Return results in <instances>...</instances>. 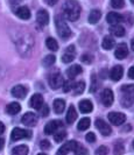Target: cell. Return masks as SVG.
Here are the masks:
<instances>
[{"label": "cell", "instance_id": "cell-23", "mask_svg": "<svg viewBox=\"0 0 134 155\" xmlns=\"http://www.w3.org/2000/svg\"><path fill=\"white\" fill-rule=\"evenodd\" d=\"M100 18H102L100 11H98V9H93V11H91V12H90V15H89V22L92 23V25H96V23L100 20Z\"/></svg>", "mask_w": 134, "mask_h": 155}, {"label": "cell", "instance_id": "cell-46", "mask_svg": "<svg viewBox=\"0 0 134 155\" xmlns=\"http://www.w3.org/2000/svg\"><path fill=\"white\" fill-rule=\"evenodd\" d=\"M44 1H46V4L49 5V6H54L55 4H57L58 0H44Z\"/></svg>", "mask_w": 134, "mask_h": 155}, {"label": "cell", "instance_id": "cell-52", "mask_svg": "<svg viewBox=\"0 0 134 155\" xmlns=\"http://www.w3.org/2000/svg\"><path fill=\"white\" fill-rule=\"evenodd\" d=\"M133 148H134V140H133Z\"/></svg>", "mask_w": 134, "mask_h": 155}, {"label": "cell", "instance_id": "cell-16", "mask_svg": "<svg viewBox=\"0 0 134 155\" xmlns=\"http://www.w3.org/2000/svg\"><path fill=\"white\" fill-rule=\"evenodd\" d=\"M128 55V48H127L126 43H120L118 46V48L116 49V53L114 56L118 58V60H124L125 57H127Z\"/></svg>", "mask_w": 134, "mask_h": 155}, {"label": "cell", "instance_id": "cell-47", "mask_svg": "<svg viewBox=\"0 0 134 155\" xmlns=\"http://www.w3.org/2000/svg\"><path fill=\"white\" fill-rule=\"evenodd\" d=\"M4 132H5V125L0 121V135H1Z\"/></svg>", "mask_w": 134, "mask_h": 155}, {"label": "cell", "instance_id": "cell-13", "mask_svg": "<svg viewBox=\"0 0 134 155\" xmlns=\"http://www.w3.org/2000/svg\"><path fill=\"white\" fill-rule=\"evenodd\" d=\"M27 92H28V90H27V87L24 85H15L12 89V96L15 97V98H19V99L25 98Z\"/></svg>", "mask_w": 134, "mask_h": 155}, {"label": "cell", "instance_id": "cell-29", "mask_svg": "<svg viewBox=\"0 0 134 155\" xmlns=\"http://www.w3.org/2000/svg\"><path fill=\"white\" fill-rule=\"evenodd\" d=\"M90 124H91L90 118H82L80 121L78 123L77 128H78L79 131H85V130H87L90 127Z\"/></svg>", "mask_w": 134, "mask_h": 155}, {"label": "cell", "instance_id": "cell-44", "mask_svg": "<svg viewBox=\"0 0 134 155\" xmlns=\"http://www.w3.org/2000/svg\"><path fill=\"white\" fill-rule=\"evenodd\" d=\"M96 90H97V77H96V75H92V86H91L90 91L96 92Z\"/></svg>", "mask_w": 134, "mask_h": 155}, {"label": "cell", "instance_id": "cell-40", "mask_svg": "<svg viewBox=\"0 0 134 155\" xmlns=\"http://www.w3.org/2000/svg\"><path fill=\"white\" fill-rule=\"evenodd\" d=\"M39 111H40V114L42 117H47L48 114H49V107H48L46 104H43L42 107H41Z\"/></svg>", "mask_w": 134, "mask_h": 155}, {"label": "cell", "instance_id": "cell-33", "mask_svg": "<svg viewBox=\"0 0 134 155\" xmlns=\"http://www.w3.org/2000/svg\"><path fill=\"white\" fill-rule=\"evenodd\" d=\"M72 152L75 153V155H87V148L84 147V146H82V145H79V143L76 145V147L74 148Z\"/></svg>", "mask_w": 134, "mask_h": 155}, {"label": "cell", "instance_id": "cell-51", "mask_svg": "<svg viewBox=\"0 0 134 155\" xmlns=\"http://www.w3.org/2000/svg\"><path fill=\"white\" fill-rule=\"evenodd\" d=\"M131 1H132V4H134V0H131Z\"/></svg>", "mask_w": 134, "mask_h": 155}, {"label": "cell", "instance_id": "cell-18", "mask_svg": "<svg viewBox=\"0 0 134 155\" xmlns=\"http://www.w3.org/2000/svg\"><path fill=\"white\" fill-rule=\"evenodd\" d=\"M80 74H82V68L78 64H72L71 67H69L67 69V75H68V77L70 78V79L75 78L76 76L80 75Z\"/></svg>", "mask_w": 134, "mask_h": 155}, {"label": "cell", "instance_id": "cell-3", "mask_svg": "<svg viewBox=\"0 0 134 155\" xmlns=\"http://www.w3.org/2000/svg\"><path fill=\"white\" fill-rule=\"evenodd\" d=\"M48 82H49V85L51 89H60L61 86L63 85V77H62V75L58 72V71H55V72H53V74H50L49 75V78H48Z\"/></svg>", "mask_w": 134, "mask_h": 155}, {"label": "cell", "instance_id": "cell-48", "mask_svg": "<svg viewBox=\"0 0 134 155\" xmlns=\"http://www.w3.org/2000/svg\"><path fill=\"white\" fill-rule=\"evenodd\" d=\"M4 145H5V140L2 139V138H0V150L4 148Z\"/></svg>", "mask_w": 134, "mask_h": 155}, {"label": "cell", "instance_id": "cell-21", "mask_svg": "<svg viewBox=\"0 0 134 155\" xmlns=\"http://www.w3.org/2000/svg\"><path fill=\"white\" fill-rule=\"evenodd\" d=\"M20 111H21V106H20V104L16 103V101H13V103L8 104L7 107H6V112H7L8 114H11V116L18 114Z\"/></svg>", "mask_w": 134, "mask_h": 155}, {"label": "cell", "instance_id": "cell-17", "mask_svg": "<svg viewBox=\"0 0 134 155\" xmlns=\"http://www.w3.org/2000/svg\"><path fill=\"white\" fill-rule=\"evenodd\" d=\"M123 75H124V69H123L121 65H116V67H113L110 72L111 79L114 81V82H117V81H119V79H121Z\"/></svg>", "mask_w": 134, "mask_h": 155}, {"label": "cell", "instance_id": "cell-49", "mask_svg": "<svg viewBox=\"0 0 134 155\" xmlns=\"http://www.w3.org/2000/svg\"><path fill=\"white\" fill-rule=\"evenodd\" d=\"M131 48H132V50L134 51V38L132 39V41H131Z\"/></svg>", "mask_w": 134, "mask_h": 155}, {"label": "cell", "instance_id": "cell-37", "mask_svg": "<svg viewBox=\"0 0 134 155\" xmlns=\"http://www.w3.org/2000/svg\"><path fill=\"white\" fill-rule=\"evenodd\" d=\"M65 137H67V132L65 131H60L58 133L55 134V141L56 142H61L62 140L65 139Z\"/></svg>", "mask_w": 134, "mask_h": 155}, {"label": "cell", "instance_id": "cell-22", "mask_svg": "<svg viewBox=\"0 0 134 155\" xmlns=\"http://www.w3.org/2000/svg\"><path fill=\"white\" fill-rule=\"evenodd\" d=\"M114 45H116V41H114V39H113L112 36H110V35L105 36L104 40H103V42H102L103 48H104V49H106V50L112 49V48L114 47Z\"/></svg>", "mask_w": 134, "mask_h": 155}, {"label": "cell", "instance_id": "cell-14", "mask_svg": "<svg viewBox=\"0 0 134 155\" xmlns=\"http://www.w3.org/2000/svg\"><path fill=\"white\" fill-rule=\"evenodd\" d=\"M123 19H124L123 15L119 14V13H116V12H111V13H109L107 16H106V21L110 23V25H112V26L119 25V23L123 21Z\"/></svg>", "mask_w": 134, "mask_h": 155}, {"label": "cell", "instance_id": "cell-45", "mask_svg": "<svg viewBox=\"0 0 134 155\" xmlns=\"http://www.w3.org/2000/svg\"><path fill=\"white\" fill-rule=\"evenodd\" d=\"M128 77L132 78V79H134V65H133V67H131V68H129V70H128Z\"/></svg>", "mask_w": 134, "mask_h": 155}, {"label": "cell", "instance_id": "cell-50", "mask_svg": "<svg viewBox=\"0 0 134 155\" xmlns=\"http://www.w3.org/2000/svg\"><path fill=\"white\" fill-rule=\"evenodd\" d=\"M38 155H46L44 153H40V154H38Z\"/></svg>", "mask_w": 134, "mask_h": 155}, {"label": "cell", "instance_id": "cell-9", "mask_svg": "<svg viewBox=\"0 0 134 155\" xmlns=\"http://www.w3.org/2000/svg\"><path fill=\"white\" fill-rule=\"evenodd\" d=\"M113 99H114V96H113V92L111 89H105L102 93V101L104 104V106L109 107L112 105L113 103Z\"/></svg>", "mask_w": 134, "mask_h": 155}, {"label": "cell", "instance_id": "cell-32", "mask_svg": "<svg viewBox=\"0 0 134 155\" xmlns=\"http://www.w3.org/2000/svg\"><path fill=\"white\" fill-rule=\"evenodd\" d=\"M72 89L75 90V93H76V94H80V93L84 92L85 83H84L83 81H79V82L76 83V84H74V87H72Z\"/></svg>", "mask_w": 134, "mask_h": 155}, {"label": "cell", "instance_id": "cell-27", "mask_svg": "<svg viewBox=\"0 0 134 155\" xmlns=\"http://www.w3.org/2000/svg\"><path fill=\"white\" fill-rule=\"evenodd\" d=\"M134 103V94H124L121 98V104L124 107H129Z\"/></svg>", "mask_w": 134, "mask_h": 155}, {"label": "cell", "instance_id": "cell-11", "mask_svg": "<svg viewBox=\"0 0 134 155\" xmlns=\"http://www.w3.org/2000/svg\"><path fill=\"white\" fill-rule=\"evenodd\" d=\"M76 145H77V142H76V141H74V140L68 141L67 143H64L62 147L58 148L57 154L56 155H67L70 150H74V148L76 147Z\"/></svg>", "mask_w": 134, "mask_h": 155}, {"label": "cell", "instance_id": "cell-30", "mask_svg": "<svg viewBox=\"0 0 134 155\" xmlns=\"http://www.w3.org/2000/svg\"><path fill=\"white\" fill-rule=\"evenodd\" d=\"M46 46L49 50H51V51H56L57 49H58V45H57V41L55 39H53V38H48L46 40Z\"/></svg>", "mask_w": 134, "mask_h": 155}, {"label": "cell", "instance_id": "cell-20", "mask_svg": "<svg viewBox=\"0 0 134 155\" xmlns=\"http://www.w3.org/2000/svg\"><path fill=\"white\" fill-rule=\"evenodd\" d=\"M15 14L22 20H28L31 18V11L26 6H21V7H19L15 11Z\"/></svg>", "mask_w": 134, "mask_h": 155}, {"label": "cell", "instance_id": "cell-38", "mask_svg": "<svg viewBox=\"0 0 134 155\" xmlns=\"http://www.w3.org/2000/svg\"><path fill=\"white\" fill-rule=\"evenodd\" d=\"M63 90L64 92H69L71 89L74 87V82L72 81H65V82H63Z\"/></svg>", "mask_w": 134, "mask_h": 155}, {"label": "cell", "instance_id": "cell-28", "mask_svg": "<svg viewBox=\"0 0 134 155\" xmlns=\"http://www.w3.org/2000/svg\"><path fill=\"white\" fill-rule=\"evenodd\" d=\"M111 33L114 35V36H117V38H123L124 35H125V28L124 27H121V26H112V28H111Z\"/></svg>", "mask_w": 134, "mask_h": 155}, {"label": "cell", "instance_id": "cell-26", "mask_svg": "<svg viewBox=\"0 0 134 155\" xmlns=\"http://www.w3.org/2000/svg\"><path fill=\"white\" fill-rule=\"evenodd\" d=\"M28 154V147L26 145H20L12 149V155H27Z\"/></svg>", "mask_w": 134, "mask_h": 155}, {"label": "cell", "instance_id": "cell-4", "mask_svg": "<svg viewBox=\"0 0 134 155\" xmlns=\"http://www.w3.org/2000/svg\"><path fill=\"white\" fill-rule=\"evenodd\" d=\"M32 137V132L28 131V130H22V128H19V127H15L13 131H12V134H11V139L13 141H18V140L21 139H29Z\"/></svg>", "mask_w": 134, "mask_h": 155}, {"label": "cell", "instance_id": "cell-24", "mask_svg": "<svg viewBox=\"0 0 134 155\" xmlns=\"http://www.w3.org/2000/svg\"><path fill=\"white\" fill-rule=\"evenodd\" d=\"M76 118H77V112H76L75 107L71 105L70 107H69V110H68L67 117H65V119H67V123H68V124H72V123L76 120Z\"/></svg>", "mask_w": 134, "mask_h": 155}, {"label": "cell", "instance_id": "cell-1", "mask_svg": "<svg viewBox=\"0 0 134 155\" xmlns=\"http://www.w3.org/2000/svg\"><path fill=\"white\" fill-rule=\"evenodd\" d=\"M63 15L69 21H76L80 15V6L76 0H68L63 6Z\"/></svg>", "mask_w": 134, "mask_h": 155}, {"label": "cell", "instance_id": "cell-6", "mask_svg": "<svg viewBox=\"0 0 134 155\" xmlns=\"http://www.w3.org/2000/svg\"><path fill=\"white\" fill-rule=\"evenodd\" d=\"M95 124H96L97 130L102 133V135H104V137L110 135L111 132H112V130H111V127L109 126V124H107V123H105L103 119H97Z\"/></svg>", "mask_w": 134, "mask_h": 155}, {"label": "cell", "instance_id": "cell-10", "mask_svg": "<svg viewBox=\"0 0 134 155\" xmlns=\"http://www.w3.org/2000/svg\"><path fill=\"white\" fill-rule=\"evenodd\" d=\"M21 121H22V124L26 125V126H28V127H32L34 125H36L38 123V118L35 116V113H33V112H27V113H25L24 117H22V119H21Z\"/></svg>", "mask_w": 134, "mask_h": 155}, {"label": "cell", "instance_id": "cell-35", "mask_svg": "<svg viewBox=\"0 0 134 155\" xmlns=\"http://www.w3.org/2000/svg\"><path fill=\"white\" fill-rule=\"evenodd\" d=\"M121 91L124 94H134V84L121 86Z\"/></svg>", "mask_w": 134, "mask_h": 155}, {"label": "cell", "instance_id": "cell-15", "mask_svg": "<svg viewBox=\"0 0 134 155\" xmlns=\"http://www.w3.org/2000/svg\"><path fill=\"white\" fill-rule=\"evenodd\" d=\"M36 21L40 26H47L49 22V14L46 9H40L36 15Z\"/></svg>", "mask_w": 134, "mask_h": 155}, {"label": "cell", "instance_id": "cell-8", "mask_svg": "<svg viewBox=\"0 0 134 155\" xmlns=\"http://www.w3.org/2000/svg\"><path fill=\"white\" fill-rule=\"evenodd\" d=\"M76 57V49H75V46H69L65 50H64L63 55H62V61L64 63H70L75 60Z\"/></svg>", "mask_w": 134, "mask_h": 155}, {"label": "cell", "instance_id": "cell-12", "mask_svg": "<svg viewBox=\"0 0 134 155\" xmlns=\"http://www.w3.org/2000/svg\"><path fill=\"white\" fill-rule=\"evenodd\" d=\"M29 105L32 106L33 109L40 110L43 105V97L40 94V93H35L33 94L31 101H29Z\"/></svg>", "mask_w": 134, "mask_h": 155}, {"label": "cell", "instance_id": "cell-7", "mask_svg": "<svg viewBox=\"0 0 134 155\" xmlns=\"http://www.w3.org/2000/svg\"><path fill=\"white\" fill-rule=\"evenodd\" d=\"M60 127H63V123H62L61 120H51V121H49V123L46 125V127H44V133L48 134V135H50V134L55 133Z\"/></svg>", "mask_w": 134, "mask_h": 155}, {"label": "cell", "instance_id": "cell-34", "mask_svg": "<svg viewBox=\"0 0 134 155\" xmlns=\"http://www.w3.org/2000/svg\"><path fill=\"white\" fill-rule=\"evenodd\" d=\"M125 152V147L123 145V142H117L114 145V149H113V153L114 155H123Z\"/></svg>", "mask_w": 134, "mask_h": 155}, {"label": "cell", "instance_id": "cell-42", "mask_svg": "<svg viewBox=\"0 0 134 155\" xmlns=\"http://www.w3.org/2000/svg\"><path fill=\"white\" fill-rule=\"evenodd\" d=\"M85 139H87V142H95L96 141V135H95V133H87V137H85Z\"/></svg>", "mask_w": 134, "mask_h": 155}, {"label": "cell", "instance_id": "cell-5", "mask_svg": "<svg viewBox=\"0 0 134 155\" xmlns=\"http://www.w3.org/2000/svg\"><path fill=\"white\" fill-rule=\"evenodd\" d=\"M107 117H109V120L116 126H119V125L124 124L126 121V116L124 113H120V112H111Z\"/></svg>", "mask_w": 134, "mask_h": 155}, {"label": "cell", "instance_id": "cell-25", "mask_svg": "<svg viewBox=\"0 0 134 155\" xmlns=\"http://www.w3.org/2000/svg\"><path fill=\"white\" fill-rule=\"evenodd\" d=\"M65 109V101L63 99H55L54 101V111H55L57 114L62 113Z\"/></svg>", "mask_w": 134, "mask_h": 155}, {"label": "cell", "instance_id": "cell-2", "mask_svg": "<svg viewBox=\"0 0 134 155\" xmlns=\"http://www.w3.org/2000/svg\"><path fill=\"white\" fill-rule=\"evenodd\" d=\"M55 25H56V29L58 35L62 38V39H68L71 36V29L69 28V26L67 25L65 20L63 19L62 15H56L55 18Z\"/></svg>", "mask_w": 134, "mask_h": 155}, {"label": "cell", "instance_id": "cell-43", "mask_svg": "<svg viewBox=\"0 0 134 155\" xmlns=\"http://www.w3.org/2000/svg\"><path fill=\"white\" fill-rule=\"evenodd\" d=\"M40 147L42 148V149H49L50 148V142L48 140H42L40 142Z\"/></svg>", "mask_w": 134, "mask_h": 155}, {"label": "cell", "instance_id": "cell-31", "mask_svg": "<svg viewBox=\"0 0 134 155\" xmlns=\"http://www.w3.org/2000/svg\"><path fill=\"white\" fill-rule=\"evenodd\" d=\"M56 61V57L55 55L50 54V55H47L46 57H44V60H43V65L46 67V68H49V67H51Z\"/></svg>", "mask_w": 134, "mask_h": 155}, {"label": "cell", "instance_id": "cell-41", "mask_svg": "<svg viewBox=\"0 0 134 155\" xmlns=\"http://www.w3.org/2000/svg\"><path fill=\"white\" fill-rule=\"evenodd\" d=\"M82 61L84 63H87V64H89V63L92 62V56L90 54H85L82 56Z\"/></svg>", "mask_w": 134, "mask_h": 155}, {"label": "cell", "instance_id": "cell-39", "mask_svg": "<svg viewBox=\"0 0 134 155\" xmlns=\"http://www.w3.org/2000/svg\"><path fill=\"white\" fill-rule=\"evenodd\" d=\"M109 149L106 146H99V148L96 149V155H107Z\"/></svg>", "mask_w": 134, "mask_h": 155}, {"label": "cell", "instance_id": "cell-36", "mask_svg": "<svg viewBox=\"0 0 134 155\" xmlns=\"http://www.w3.org/2000/svg\"><path fill=\"white\" fill-rule=\"evenodd\" d=\"M111 5L114 8H123L125 5V0H111Z\"/></svg>", "mask_w": 134, "mask_h": 155}, {"label": "cell", "instance_id": "cell-19", "mask_svg": "<svg viewBox=\"0 0 134 155\" xmlns=\"http://www.w3.org/2000/svg\"><path fill=\"white\" fill-rule=\"evenodd\" d=\"M78 106H79V111H80L82 113H90V112L93 110V104L90 101H87V99H84V101H79Z\"/></svg>", "mask_w": 134, "mask_h": 155}]
</instances>
